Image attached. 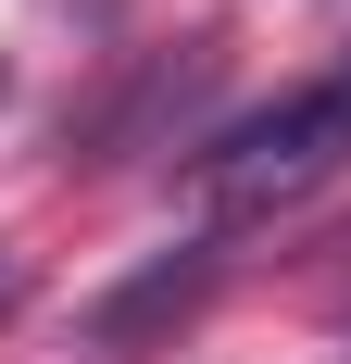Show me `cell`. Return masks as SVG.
I'll return each instance as SVG.
<instances>
[{"label":"cell","instance_id":"6da1fadb","mask_svg":"<svg viewBox=\"0 0 351 364\" xmlns=\"http://www.w3.org/2000/svg\"><path fill=\"white\" fill-rule=\"evenodd\" d=\"M339 164H351V75H314V88H288V101L239 113V126L188 164V188H201L213 214H276V201L326 188Z\"/></svg>","mask_w":351,"mask_h":364},{"label":"cell","instance_id":"7a4b0ae2","mask_svg":"<svg viewBox=\"0 0 351 364\" xmlns=\"http://www.w3.org/2000/svg\"><path fill=\"white\" fill-rule=\"evenodd\" d=\"M13 289H26V277H13V252H0V314H13Z\"/></svg>","mask_w":351,"mask_h":364}]
</instances>
